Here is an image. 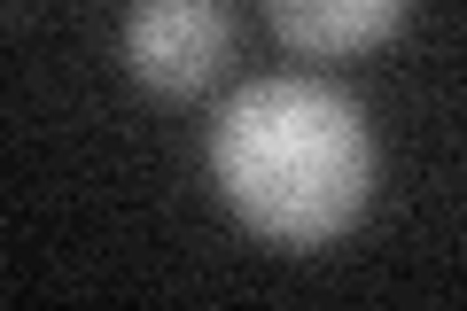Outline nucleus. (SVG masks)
Returning a JSON list of instances; mask_svg holds the SVG:
<instances>
[{
	"label": "nucleus",
	"mask_w": 467,
	"mask_h": 311,
	"mask_svg": "<svg viewBox=\"0 0 467 311\" xmlns=\"http://www.w3.org/2000/svg\"><path fill=\"white\" fill-rule=\"evenodd\" d=\"M211 180L265 242H335L374 195L367 109L327 78H250L211 125Z\"/></svg>",
	"instance_id": "nucleus-1"
},
{
	"label": "nucleus",
	"mask_w": 467,
	"mask_h": 311,
	"mask_svg": "<svg viewBox=\"0 0 467 311\" xmlns=\"http://www.w3.org/2000/svg\"><path fill=\"white\" fill-rule=\"evenodd\" d=\"M226 47H234L226 0H133V16H125V63L156 94L211 86Z\"/></svg>",
	"instance_id": "nucleus-2"
},
{
	"label": "nucleus",
	"mask_w": 467,
	"mask_h": 311,
	"mask_svg": "<svg viewBox=\"0 0 467 311\" xmlns=\"http://www.w3.org/2000/svg\"><path fill=\"white\" fill-rule=\"evenodd\" d=\"M405 8H413V0H265L273 32H281L296 55H358V47H382V39L405 24Z\"/></svg>",
	"instance_id": "nucleus-3"
}]
</instances>
